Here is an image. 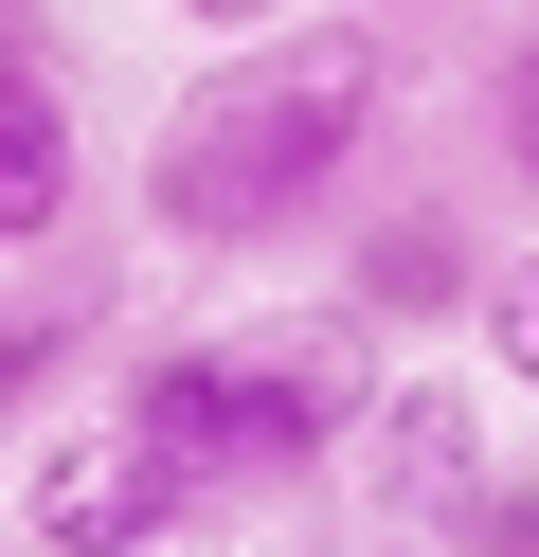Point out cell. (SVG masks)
I'll return each mask as SVG.
<instances>
[{
	"label": "cell",
	"instance_id": "6da1fadb",
	"mask_svg": "<svg viewBox=\"0 0 539 557\" xmlns=\"http://www.w3.org/2000/svg\"><path fill=\"white\" fill-rule=\"evenodd\" d=\"M378 109H395V18H359V0H306L270 37L198 54L162 90V126H144V234L162 252H270V234H306L359 181Z\"/></svg>",
	"mask_w": 539,
	"mask_h": 557
},
{
	"label": "cell",
	"instance_id": "7a4b0ae2",
	"mask_svg": "<svg viewBox=\"0 0 539 557\" xmlns=\"http://www.w3.org/2000/svg\"><path fill=\"white\" fill-rule=\"evenodd\" d=\"M378 306H252V324H198V342H144L126 360V432H162L180 468L216 485V504H306L323 468L359 449V413H378Z\"/></svg>",
	"mask_w": 539,
	"mask_h": 557
},
{
	"label": "cell",
	"instance_id": "3957f363",
	"mask_svg": "<svg viewBox=\"0 0 539 557\" xmlns=\"http://www.w3.org/2000/svg\"><path fill=\"white\" fill-rule=\"evenodd\" d=\"M216 521V485L180 468L162 432H36V468H19V540L36 557H162V540H198Z\"/></svg>",
	"mask_w": 539,
	"mask_h": 557
},
{
	"label": "cell",
	"instance_id": "277c9868",
	"mask_svg": "<svg viewBox=\"0 0 539 557\" xmlns=\"http://www.w3.org/2000/svg\"><path fill=\"white\" fill-rule=\"evenodd\" d=\"M359 485H378L395 540H450L467 504H486V396L467 377H378V413H359Z\"/></svg>",
	"mask_w": 539,
	"mask_h": 557
},
{
	"label": "cell",
	"instance_id": "5b68a950",
	"mask_svg": "<svg viewBox=\"0 0 539 557\" xmlns=\"http://www.w3.org/2000/svg\"><path fill=\"white\" fill-rule=\"evenodd\" d=\"M90 216V145H72V73H54V18H0V234H72Z\"/></svg>",
	"mask_w": 539,
	"mask_h": 557
},
{
	"label": "cell",
	"instance_id": "8992f818",
	"mask_svg": "<svg viewBox=\"0 0 539 557\" xmlns=\"http://www.w3.org/2000/svg\"><path fill=\"white\" fill-rule=\"evenodd\" d=\"M126 324V252H90V216L72 234H19V306H0V377L19 396H72V360Z\"/></svg>",
	"mask_w": 539,
	"mask_h": 557
},
{
	"label": "cell",
	"instance_id": "52a82bcc",
	"mask_svg": "<svg viewBox=\"0 0 539 557\" xmlns=\"http://www.w3.org/2000/svg\"><path fill=\"white\" fill-rule=\"evenodd\" d=\"M359 306H378L395 342L414 324H467V306H486V252H467V216H378L359 234V270H342Z\"/></svg>",
	"mask_w": 539,
	"mask_h": 557
},
{
	"label": "cell",
	"instance_id": "ba28073f",
	"mask_svg": "<svg viewBox=\"0 0 539 557\" xmlns=\"http://www.w3.org/2000/svg\"><path fill=\"white\" fill-rule=\"evenodd\" d=\"M467 342H486V377H503V396H539V252H503V270H486Z\"/></svg>",
	"mask_w": 539,
	"mask_h": 557
},
{
	"label": "cell",
	"instance_id": "9c48e42d",
	"mask_svg": "<svg viewBox=\"0 0 539 557\" xmlns=\"http://www.w3.org/2000/svg\"><path fill=\"white\" fill-rule=\"evenodd\" d=\"M486 162H503V181L539 198V18H522V37L486 54Z\"/></svg>",
	"mask_w": 539,
	"mask_h": 557
},
{
	"label": "cell",
	"instance_id": "30bf717a",
	"mask_svg": "<svg viewBox=\"0 0 539 557\" xmlns=\"http://www.w3.org/2000/svg\"><path fill=\"white\" fill-rule=\"evenodd\" d=\"M450 557H539V485H486V504L450 521Z\"/></svg>",
	"mask_w": 539,
	"mask_h": 557
},
{
	"label": "cell",
	"instance_id": "8fae6325",
	"mask_svg": "<svg viewBox=\"0 0 539 557\" xmlns=\"http://www.w3.org/2000/svg\"><path fill=\"white\" fill-rule=\"evenodd\" d=\"M162 18H198V37H270V18H306V0H162Z\"/></svg>",
	"mask_w": 539,
	"mask_h": 557
},
{
	"label": "cell",
	"instance_id": "7c38bea8",
	"mask_svg": "<svg viewBox=\"0 0 539 557\" xmlns=\"http://www.w3.org/2000/svg\"><path fill=\"white\" fill-rule=\"evenodd\" d=\"M395 557H414V540H395Z\"/></svg>",
	"mask_w": 539,
	"mask_h": 557
}]
</instances>
